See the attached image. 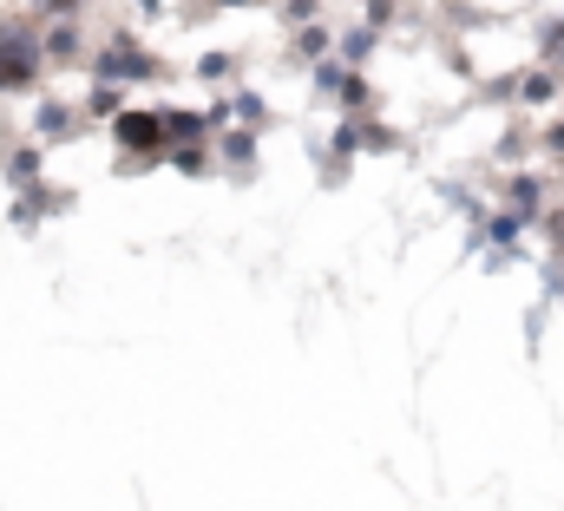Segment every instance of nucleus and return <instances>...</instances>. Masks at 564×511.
Segmentation results:
<instances>
[{
    "mask_svg": "<svg viewBox=\"0 0 564 511\" xmlns=\"http://www.w3.org/2000/svg\"><path fill=\"white\" fill-rule=\"evenodd\" d=\"M506 197H512V210H519V217H532V210H539V177H532V171H519V177L506 184ZM532 224H539V217H532Z\"/></svg>",
    "mask_w": 564,
    "mask_h": 511,
    "instance_id": "nucleus-7",
    "label": "nucleus"
},
{
    "mask_svg": "<svg viewBox=\"0 0 564 511\" xmlns=\"http://www.w3.org/2000/svg\"><path fill=\"white\" fill-rule=\"evenodd\" d=\"M368 53H375V26H355V33L341 40V66H361Z\"/></svg>",
    "mask_w": 564,
    "mask_h": 511,
    "instance_id": "nucleus-10",
    "label": "nucleus"
},
{
    "mask_svg": "<svg viewBox=\"0 0 564 511\" xmlns=\"http://www.w3.org/2000/svg\"><path fill=\"white\" fill-rule=\"evenodd\" d=\"M282 20L302 33V26H315V0H282Z\"/></svg>",
    "mask_w": 564,
    "mask_h": 511,
    "instance_id": "nucleus-16",
    "label": "nucleus"
},
{
    "mask_svg": "<svg viewBox=\"0 0 564 511\" xmlns=\"http://www.w3.org/2000/svg\"><path fill=\"white\" fill-rule=\"evenodd\" d=\"M93 112H112V119H119V112H126V99H119L112 86H99V93H93Z\"/></svg>",
    "mask_w": 564,
    "mask_h": 511,
    "instance_id": "nucleus-19",
    "label": "nucleus"
},
{
    "mask_svg": "<svg viewBox=\"0 0 564 511\" xmlns=\"http://www.w3.org/2000/svg\"><path fill=\"white\" fill-rule=\"evenodd\" d=\"M112 138H119V151H132V157H158V151L171 144L164 112H151V106H126V112L112 119Z\"/></svg>",
    "mask_w": 564,
    "mask_h": 511,
    "instance_id": "nucleus-2",
    "label": "nucleus"
},
{
    "mask_svg": "<svg viewBox=\"0 0 564 511\" xmlns=\"http://www.w3.org/2000/svg\"><path fill=\"white\" fill-rule=\"evenodd\" d=\"M33 7L53 13V20H73V13H79V0H33Z\"/></svg>",
    "mask_w": 564,
    "mask_h": 511,
    "instance_id": "nucleus-22",
    "label": "nucleus"
},
{
    "mask_svg": "<svg viewBox=\"0 0 564 511\" xmlns=\"http://www.w3.org/2000/svg\"><path fill=\"white\" fill-rule=\"evenodd\" d=\"M46 73V40L33 20H0V93H33Z\"/></svg>",
    "mask_w": 564,
    "mask_h": 511,
    "instance_id": "nucleus-1",
    "label": "nucleus"
},
{
    "mask_svg": "<svg viewBox=\"0 0 564 511\" xmlns=\"http://www.w3.org/2000/svg\"><path fill=\"white\" fill-rule=\"evenodd\" d=\"M217 7H250V0H217Z\"/></svg>",
    "mask_w": 564,
    "mask_h": 511,
    "instance_id": "nucleus-24",
    "label": "nucleus"
},
{
    "mask_svg": "<svg viewBox=\"0 0 564 511\" xmlns=\"http://www.w3.org/2000/svg\"><path fill=\"white\" fill-rule=\"evenodd\" d=\"M79 53V26L73 20H53V33H46V59H73Z\"/></svg>",
    "mask_w": 564,
    "mask_h": 511,
    "instance_id": "nucleus-8",
    "label": "nucleus"
},
{
    "mask_svg": "<svg viewBox=\"0 0 564 511\" xmlns=\"http://www.w3.org/2000/svg\"><path fill=\"white\" fill-rule=\"evenodd\" d=\"M525 224H532V217H519V210H499V217H492L486 230H492V243L506 250V243H519V230H525Z\"/></svg>",
    "mask_w": 564,
    "mask_h": 511,
    "instance_id": "nucleus-12",
    "label": "nucleus"
},
{
    "mask_svg": "<svg viewBox=\"0 0 564 511\" xmlns=\"http://www.w3.org/2000/svg\"><path fill=\"white\" fill-rule=\"evenodd\" d=\"M539 46H545V66H564V13L539 26Z\"/></svg>",
    "mask_w": 564,
    "mask_h": 511,
    "instance_id": "nucleus-13",
    "label": "nucleus"
},
{
    "mask_svg": "<svg viewBox=\"0 0 564 511\" xmlns=\"http://www.w3.org/2000/svg\"><path fill=\"white\" fill-rule=\"evenodd\" d=\"M217 126V119H210V112H191V106H171V112H164V131H171V151H177V144H204V131Z\"/></svg>",
    "mask_w": 564,
    "mask_h": 511,
    "instance_id": "nucleus-4",
    "label": "nucleus"
},
{
    "mask_svg": "<svg viewBox=\"0 0 564 511\" xmlns=\"http://www.w3.org/2000/svg\"><path fill=\"white\" fill-rule=\"evenodd\" d=\"M519 99H525V106H552V99H558V73H552V66H545V73H525V79H519Z\"/></svg>",
    "mask_w": 564,
    "mask_h": 511,
    "instance_id": "nucleus-6",
    "label": "nucleus"
},
{
    "mask_svg": "<svg viewBox=\"0 0 564 511\" xmlns=\"http://www.w3.org/2000/svg\"><path fill=\"white\" fill-rule=\"evenodd\" d=\"M545 151H558V157H564V126H552V131H545Z\"/></svg>",
    "mask_w": 564,
    "mask_h": 511,
    "instance_id": "nucleus-23",
    "label": "nucleus"
},
{
    "mask_svg": "<svg viewBox=\"0 0 564 511\" xmlns=\"http://www.w3.org/2000/svg\"><path fill=\"white\" fill-rule=\"evenodd\" d=\"M539 224H545V243H552V250L564 256V210H552V217H539Z\"/></svg>",
    "mask_w": 564,
    "mask_h": 511,
    "instance_id": "nucleus-20",
    "label": "nucleus"
},
{
    "mask_svg": "<svg viewBox=\"0 0 564 511\" xmlns=\"http://www.w3.org/2000/svg\"><path fill=\"white\" fill-rule=\"evenodd\" d=\"M388 20H394V0H368V26H375V33H381V26H388Z\"/></svg>",
    "mask_w": 564,
    "mask_h": 511,
    "instance_id": "nucleus-21",
    "label": "nucleus"
},
{
    "mask_svg": "<svg viewBox=\"0 0 564 511\" xmlns=\"http://www.w3.org/2000/svg\"><path fill=\"white\" fill-rule=\"evenodd\" d=\"M66 131H79L73 106H40V138H66Z\"/></svg>",
    "mask_w": 564,
    "mask_h": 511,
    "instance_id": "nucleus-9",
    "label": "nucleus"
},
{
    "mask_svg": "<svg viewBox=\"0 0 564 511\" xmlns=\"http://www.w3.org/2000/svg\"><path fill=\"white\" fill-rule=\"evenodd\" d=\"M171 164H177L184 177H204V164H210V157H204V144H177V151H171Z\"/></svg>",
    "mask_w": 564,
    "mask_h": 511,
    "instance_id": "nucleus-15",
    "label": "nucleus"
},
{
    "mask_svg": "<svg viewBox=\"0 0 564 511\" xmlns=\"http://www.w3.org/2000/svg\"><path fill=\"white\" fill-rule=\"evenodd\" d=\"M197 79H230V53H204L197 59Z\"/></svg>",
    "mask_w": 564,
    "mask_h": 511,
    "instance_id": "nucleus-17",
    "label": "nucleus"
},
{
    "mask_svg": "<svg viewBox=\"0 0 564 511\" xmlns=\"http://www.w3.org/2000/svg\"><path fill=\"white\" fill-rule=\"evenodd\" d=\"M93 79H99V86H119V79H158V59H151L144 46H132V40H112V46L93 59Z\"/></svg>",
    "mask_w": 564,
    "mask_h": 511,
    "instance_id": "nucleus-3",
    "label": "nucleus"
},
{
    "mask_svg": "<svg viewBox=\"0 0 564 511\" xmlns=\"http://www.w3.org/2000/svg\"><path fill=\"white\" fill-rule=\"evenodd\" d=\"M335 99H341V106H368V79H361V73H348V79H341V93H335Z\"/></svg>",
    "mask_w": 564,
    "mask_h": 511,
    "instance_id": "nucleus-18",
    "label": "nucleus"
},
{
    "mask_svg": "<svg viewBox=\"0 0 564 511\" xmlns=\"http://www.w3.org/2000/svg\"><path fill=\"white\" fill-rule=\"evenodd\" d=\"M224 164H237L243 177L257 171V131L250 126H237V131H224Z\"/></svg>",
    "mask_w": 564,
    "mask_h": 511,
    "instance_id": "nucleus-5",
    "label": "nucleus"
},
{
    "mask_svg": "<svg viewBox=\"0 0 564 511\" xmlns=\"http://www.w3.org/2000/svg\"><path fill=\"white\" fill-rule=\"evenodd\" d=\"M7 177H13V184H40V151H33V144L13 151V157H7Z\"/></svg>",
    "mask_w": 564,
    "mask_h": 511,
    "instance_id": "nucleus-11",
    "label": "nucleus"
},
{
    "mask_svg": "<svg viewBox=\"0 0 564 511\" xmlns=\"http://www.w3.org/2000/svg\"><path fill=\"white\" fill-rule=\"evenodd\" d=\"M295 53H302V59H322V53H328V26H302V33H295Z\"/></svg>",
    "mask_w": 564,
    "mask_h": 511,
    "instance_id": "nucleus-14",
    "label": "nucleus"
}]
</instances>
